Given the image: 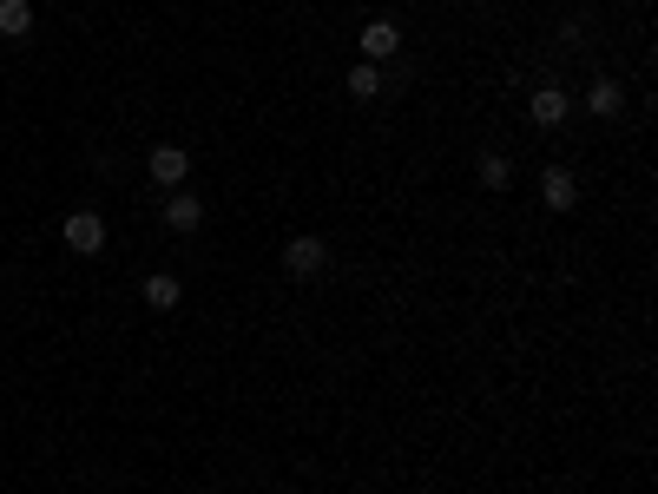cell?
<instances>
[{
	"label": "cell",
	"instance_id": "cell-11",
	"mask_svg": "<svg viewBox=\"0 0 658 494\" xmlns=\"http://www.w3.org/2000/svg\"><path fill=\"white\" fill-rule=\"evenodd\" d=\"M481 185H487V192H507V185H514V159H507V152H487V159H481Z\"/></svg>",
	"mask_w": 658,
	"mask_h": 494
},
{
	"label": "cell",
	"instance_id": "cell-8",
	"mask_svg": "<svg viewBox=\"0 0 658 494\" xmlns=\"http://www.w3.org/2000/svg\"><path fill=\"white\" fill-rule=\"evenodd\" d=\"M178 297H185V284H178V277H165V271L145 277V303H152V310H178Z\"/></svg>",
	"mask_w": 658,
	"mask_h": 494
},
{
	"label": "cell",
	"instance_id": "cell-1",
	"mask_svg": "<svg viewBox=\"0 0 658 494\" xmlns=\"http://www.w3.org/2000/svg\"><path fill=\"white\" fill-rule=\"evenodd\" d=\"M66 251H79V257L106 251V224H99V211H73V218H66Z\"/></svg>",
	"mask_w": 658,
	"mask_h": 494
},
{
	"label": "cell",
	"instance_id": "cell-7",
	"mask_svg": "<svg viewBox=\"0 0 658 494\" xmlns=\"http://www.w3.org/2000/svg\"><path fill=\"white\" fill-rule=\"evenodd\" d=\"M33 33V7L27 0H0V40H27Z\"/></svg>",
	"mask_w": 658,
	"mask_h": 494
},
{
	"label": "cell",
	"instance_id": "cell-5",
	"mask_svg": "<svg viewBox=\"0 0 658 494\" xmlns=\"http://www.w3.org/2000/svg\"><path fill=\"white\" fill-rule=\"evenodd\" d=\"M540 198H547V211H573V205H580V185H573V172L553 165V172L540 178Z\"/></svg>",
	"mask_w": 658,
	"mask_h": 494
},
{
	"label": "cell",
	"instance_id": "cell-2",
	"mask_svg": "<svg viewBox=\"0 0 658 494\" xmlns=\"http://www.w3.org/2000/svg\"><path fill=\"white\" fill-rule=\"evenodd\" d=\"M323 264H329L323 238H290V244H283V271H290V277H316Z\"/></svg>",
	"mask_w": 658,
	"mask_h": 494
},
{
	"label": "cell",
	"instance_id": "cell-10",
	"mask_svg": "<svg viewBox=\"0 0 658 494\" xmlns=\"http://www.w3.org/2000/svg\"><path fill=\"white\" fill-rule=\"evenodd\" d=\"M165 224H172V231H198L204 205H198V198H165Z\"/></svg>",
	"mask_w": 658,
	"mask_h": 494
},
{
	"label": "cell",
	"instance_id": "cell-12",
	"mask_svg": "<svg viewBox=\"0 0 658 494\" xmlns=\"http://www.w3.org/2000/svg\"><path fill=\"white\" fill-rule=\"evenodd\" d=\"M349 93H356V99H376L382 93V73L369 60H356V66H349Z\"/></svg>",
	"mask_w": 658,
	"mask_h": 494
},
{
	"label": "cell",
	"instance_id": "cell-4",
	"mask_svg": "<svg viewBox=\"0 0 658 494\" xmlns=\"http://www.w3.org/2000/svg\"><path fill=\"white\" fill-rule=\"evenodd\" d=\"M145 165H152V178H158V185H185L191 152H185V145H152V159H145Z\"/></svg>",
	"mask_w": 658,
	"mask_h": 494
},
{
	"label": "cell",
	"instance_id": "cell-9",
	"mask_svg": "<svg viewBox=\"0 0 658 494\" xmlns=\"http://www.w3.org/2000/svg\"><path fill=\"white\" fill-rule=\"evenodd\" d=\"M619 106H626V93H619V80H593V86H586V112H599V119H612Z\"/></svg>",
	"mask_w": 658,
	"mask_h": 494
},
{
	"label": "cell",
	"instance_id": "cell-6",
	"mask_svg": "<svg viewBox=\"0 0 658 494\" xmlns=\"http://www.w3.org/2000/svg\"><path fill=\"white\" fill-rule=\"evenodd\" d=\"M527 112H533V126H560V119H566V93H560V86H533Z\"/></svg>",
	"mask_w": 658,
	"mask_h": 494
},
{
	"label": "cell",
	"instance_id": "cell-3",
	"mask_svg": "<svg viewBox=\"0 0 658 494\" xmlns=\"http://www.w3.org/2000/svg\"><path fill=\"white\" fill-rule=\"evenodd\" d=\"M356 47H362V60L376 66V60H395V53H402V33H395V20H369Z\"/></svg>",
	"mask_w": 658,
	"mask_h": 494
}]
</instances>
